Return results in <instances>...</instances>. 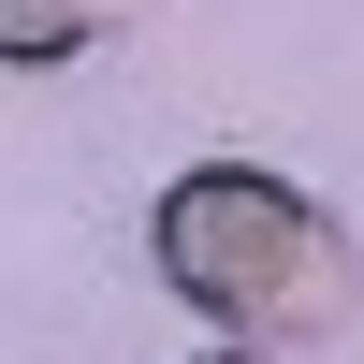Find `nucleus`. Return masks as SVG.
Masks as SVG:
<instances>
[{"instance_id": "1", "label": "nucleus", "mask_w": 364, "mask_h": 364, "mask_svg": "<svg viewBox=\"0 0 364 364\" xmlns=\"http://www.w3.org/2000/svg\"><path fill=\"white\" fill-rule=\"evenodd\" d=\"M146 248H161V277L190 291V306L219 321L233 350H321V336L364 306V262H350V233L321 219L306 190L248 175V161H204V175H175V190H161V219H146Z\"/></svg>"}, {"instance_id": "2", "label": "nucleus", "mask_w": 364, "mask_h": 364, "mask_svg": "<svg viewBox=\"0 0 364 364\" xmlns=\"http://www.w3.org/2000/svg\"><path fill=\"white\" fill-rule=\"evenodd\" d=\"M87 29H102V0H0V58H15V73H44V58H73Z\"/></svg>"}, {"instance_id": "3", "label": "nucleus", "mask_w": 364, "mask_h": 364, "mask_svg": "<svg viewBox=\"0 0 364 364\" xmlns=\"http://www.w3.org/2000/svg\"><path fill=\"white\" fill-rule=\"evenodd\" d=\"M219 364H262V350H219Z\"/></svg>"}]
</instances>
